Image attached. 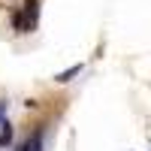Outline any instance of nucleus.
<instances>
[{
    "instance_id": "1",
    "label": "nucleus",
    "mask_w": 151,
    "mask_h": 151,
    "mask_svg": "<svg viewBox=\"0 0 151 151\" xmlns=\"http://www.w3.org/2000/svg\"><path fill=\"white\" fill-rule=\"evenodd\" d=\"M36 18H40V0H24V6L12 15V27L18 33H27L36 27Z\"/></svg>"
},
{
    "instance_id": "4",
    "label": "nucleus",
    "mask_w": 151,
    "mask_h": 151,
    "mask_svg": "<svg viewBox=\"0 0 151 151\" xmlns=\"http://www.w3.org/2000/svg\"><path fill=\"white\" fill-rule=\"evenodd\" d=\"M9 145H12V127L3 121L0 124V148H9Z\"/></svg>"
},
{
    "instance_id": "5",
    "label": "nucleus",
    "mask_w": 151,
    "mask_h": 151,
    "mask_svg": "<svg viewBox=\"0 0 151 151\" xmlns=\"http://www.w3.org/2000/svg\"><path fill=\"white\" fill-rule=\"evenodd\" d=\"M3 115H6V103L0 100V124H3Z\"/></svg>"
},
{
    "instance_id": "2",
    "label": "nucleus",
    "mask_w": 151,
    "mask_h": 151,
    "mask_svg": "<svg viewBox=\"0 0 151 151\" xmlns=\"http://www.w3.org/2000/svg\"><path fill=\"white\" fill-rule=\"evenodd\" d=\"M82 70H85L82 64H73L70 70H64V73H58V76H55V82H58V85H67V82H73V79H76V76H79V73H82Z\"/></svg>"
},
{
    "instance_id": "3",
    "label": "nucleus",
    "mask_w": 151,
    "mask_h": 151,
    "mask_svg": "<svg viewBox=\"0 0 151 151\" xmlns=\"http://www.w3.org/2000/svg\"><path fill=\"white\" fill-rule=\"evenodd\" d=\"M21 151H42V130H36L30 139H27V145H24Z\"/></svg>"
}]
</instances>
